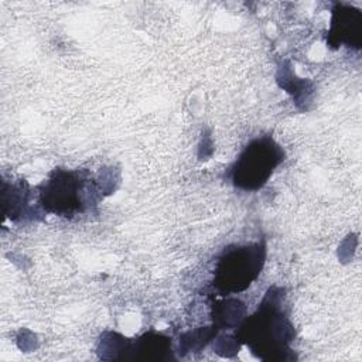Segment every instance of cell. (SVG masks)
Returning <instances> with one entry per match:
<instances>
[{
  "label": "cell",
  "mask_w": 362,
  "mask_h": 362,
  "mask_svg": "<svg viewBox=\"0 0 362 362\" xmlns=\"http://www.w3.org/2000/svg\"><path fill=\"white\" fill-rule=\"evenodd\" d=\"M239 338L263 361L291 359L294 327L284 310L283 290L273 287L239 327Z\"/></svg>",
  "instance_id": "cell-1"
},
{
  "label": "cell",
  "mask_w": 362,
  "mask_h": 362,
  "mask_svg": "<svg viewBox=\"0 0 362 362\" xmlns=\"http://www.w3.org/2000/svg\"><path fill=\"white\" fill-rule=\"evenodd\" d=\"M98 189L83 170L55 168L40 185L38 199L44 211L58 216L74 218L98 205Z\"/></svg>",
  "instance_id": "cell-2"
},
{
  "label": "cell",
  "mask_w": 362,
  "mask_h": 362,
  "mask_svg": "<svg viewBox=\"0 0 362 362\" xmlns=\"http://www.w3.org/2000/svg\"><path fill=\"white\" fill-rule=\"evenodd\" d=\"M264 256L266 249L260 242L226 247L215 264V290L222 296L246 290L262 273Z\"/></svg>",
  "instance_id": "cell-3"
},
{
  "label": "cell",
  "mask_w": 362,
  "mask_h": 362,
  "mask_svg": "<svg viewBox=\"0 0 362 362\" xmlns=\"http://www.w3.org/2000/svg\"><path fill=\"white\" fill-rule=\"evenodd\" d=\"M284 151L272 136L252 140L229 167L228 178L243 191L260 189L283 163Z\"/></svg>",
  "instance_id": "cell-4"
},
{
  "label": "cell",
  "mask_w": 362,
  "mask_h": 362,
  "mask_svg": "<svg viewBox=\"0 0 362 362\" xmlns=\"http://www.w3.org/2000/svg\"><path fill=\"white\" fill-rule=\"evenodd\" d=\"M361 24H362L361 11L352 7H346L344 4H338V8L334 10L331 37L337 38V42L339 44L359 48L361 47L359 45Z\"/></svg>",
  "instance_id": "cell-5"
}]
</instances>
